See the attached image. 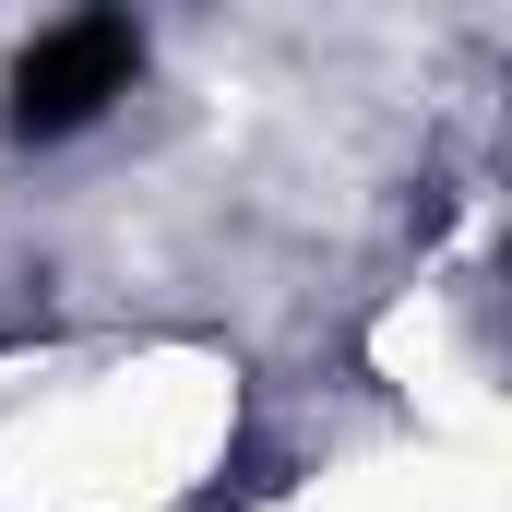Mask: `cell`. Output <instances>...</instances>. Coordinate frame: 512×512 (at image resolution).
Returning <instances> with one entry per match:
<instances>
[{"label": "cell", "instance_id": "obj_1", "mask_svg": "<svg viewBox=\"0 0 512 512\" xmlns=\"http://www.w3.org/2000/svg\"><path fill=\"white\" fill-rule=\"evenodd\" d=\"M131 72H143V36L120 12H72L12 60V131L24 143H72V131H96L131 96Z\"/></svg>", "mask_w": 512, "mask_h": 512}]
</instances>
